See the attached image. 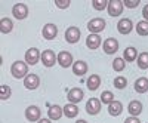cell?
<instances>
[{
	"label": "cell",
	"instance_id": "6da1fadb",
	"mask_svg": "<svg viewBox=\"0 0 148 123\" xmlns=\"http://www.w3.org/2000/svg\"><path fill=\"white\" fill-rule=\"evenodd\" d=\"M10 74L15 79H25L30 73H28V64L25 61H15L10 65Z\"/></svg>",
	"mask_w": 148,
	"mask_h": 123
},
{
	"label": "cell",
	"instance_id": "7a4b0ae2",
	"mask_svg": "<svg viewBox=\"0 0 148 123\" xmlns=\"http://www.w3.org/2000/svg\"><path fill=\"white\" fill-rule=\"evenodd\" d=\"M42 64L47 68L53 67L56 63H58V55H55V52L52 51V49H46V51L42 52Z\"/></svg>",
	"mask_w": 148,
	"mask_h": 123
},
{
	"label": "cell",
	"instance_id": "3957f363",
	"mask_svg": "<svg viewBox=\"0 0 148 123\" xmlns=\"http://www.w3.org/2000/svg\"><path fill=\"white\" fill-rule=\"evenodd\" d=\"M105 25H107L105 19H102V18H92L88 22V30L90 31V34H98V33H101L102 30H105Z\"/></svg>",
	"mask_w": 148,
	"mask_h": 123
},
{
	"label": "cell",
	"instance_id": "277c9868",
	"mask_svg": "<svg viewBox=\"0 0 148 123\" xmlns=\"http://www.w3.org/2000/svg\"><path fill=\"white\" fill-rule=\"evenodd\" d=\"M123 8H125V5H123L121 0H110L108 2V15L110 16H120L123 14Z\"/></svg>",
	"mask_w": 148,
	"mask_h": 123
},
{
	"label": "cell",
	"instance_id": "5b68a950",
	"mask_svg": "<svg viewBox=\"0 0 148 123\" xmlns=\"http://www.w3.org/2000/svg\"><path fill=\"white\" fill-rule=\"evenodd\" d=\"M12 15L19 21L25 19L28 16V6L25 3H15L14 8H12Z\"/></svg>",
	"mask_w": 148,
	"mask_h": 123
},
{
	"label": "cell",
	"instance_id": "8992f818",
	"mask_svg": "<svg viewBox=\"0 0 148 123\" xmlns=\"http://www.w3.org/2000/svg\"><path fill=\"white\" fill-rule=\"evenodd\" d=\"M101 100H98V98H90V100H88V102H86V113H88L89 116H96L98 113L101 111Z\"/></svg>",
	"mask_w": 148,
	"mask_h": 123
},
{
	"label": "cell",
	"instance_id": "52a82bcc",
	"mask_svg": "<svg viewBox=\"0 0 148 123\" xmlns=\"http://www.w3.org/2000/svg\"><path fill=\"white\" fill-rule=\"evenodd\" d=\"M40 59H42V54L37 47H30L25 52V63L28 65H36Z\"/></svg>",
	"mask_w": 148,
	"mask_h": 123
},
{
	"label": "cell",
	"instance_id": "ba28073f",
	"mask_svg": "<svg viewBox=\"0 0 148 123\" xmlns=\"http://www.w3.org/2000/svg\"><path fill=\"white\" fill-rule=\"evenodd\" d=\"M58 64L62 67V68L73 67V64H74L73 55H71L68 51H61V52L58 54Z\"/></svg>",
	"mask_w": 148,
	"mask_h": 123
},
{
	"label": "cell",
	"instance_id": "9c48e42d",
	"mask_svg": "<svg viewBox=\"0 0 148 123\" xmlns=\"http://www.w3.org/2000/svg\"><path fill=\"white\" fill-rule=\"evenodd\" d=\"M102 49H104V52H105L107 55H114V54L119 51V42H117V39L108 37L107 40H104Z\"/></svg>",
	"mask_w": 148,
	"mask_h": 123
},
{
	"label": "cell",
	"instance_id": "30bf717a",
	"mask_svg": "<svg viewBox=\"0 0 148 123\" xmlns=\"http://www.w3.org/2000/svg\"><path fill=\"white\" fill-rule=\"evenodd\" d=\"M80 36H82V33H80L79 27H68L65 30V40L68 43H71V45L77 43L80 40Z\"/></svg>",
	"mask_w": 148,
	"mask_h": 123
},
{
	"label": "cell",
	"instance_id": "8fae6325",
	"mask_svg": "<svg viewBox=\"0 0 148 123\" xmlns=\"http://www.w3.org/2000/svg\"><path fill=\"white\" fill-rule=\"evenodd\" d=\"M25 119L28 122H39L42 119V111L37 105H30L25 108Z\"/></svg>",
	"mask_w": 148,
	"mask_h": 123
},
{
	"label": "cell",
	"instance_id": "7c38bea8",
	"mask_svg": "<svg viewBox=\"0 0 148 123\" xmlns=\"http://www.w3.org/2000/svg\"><path fill=\"white\" fill-rule=\"evenodd\" d=\"M83 98H84V92H83L80 88H73V89H70L68 93H67V100H68V102H71V104H79Z\"/></svg>",
	"mask_w": 148,
	"mask_h": 123
},
{
	"label": "cell",
	"instance_id": "4fadbf2b",
	"mask_svg": "<svg viewBox=\"0 0 148 123\" xmlns=\"http://www.w3.org/2000/svg\"><path fill=\"white\" fill-rule=\"evenodd\" d=\"M39 85H40V77L37 74H33V73L24 79V86H25V89H28V91L37 89V88H39Z\"/></svg>",
	"mask_w": 148,
	"mask_h": 123
},
{
	"label": "cell",
	"instance_id": "5bb4252c",
	"mask_svg": "<svg viewBox=\"0 0 148 123\" xmlns=\"http://www.w3.org/2000/svg\"><path fill=\"white\" fill-rule=\"evenodd\" d=\"M42 34H43V37L46 40H53L56 37V34H58V27L55 25V24L49 22V24H46V25L43 27Z\"/></svg>",
	"mask_w": 148,
	"mask_h": 123
},
{
	"label": "cell",
	"instance_id": "9a60e30c",
	"mask_svg": "<svg viewBox=\"0 0 148 123\" xmlns=\"http://www.w3.org/2000/svg\"><path fill=\"white\" fill-rule=\"evenodd\" d=\"M117 30L120 34H129L132 30H133V22L129 19V18H121L117 24Z\"/></svg>",
	"mask_w": 148,
	"mask_h": 123
},
{
	"label": "cell",
	"instance_id": "2e32d148",
	"mask_svg": "<svg viewBox=\"0 0 148 123\" xmlns=\"http://www.w3.org/2000/svg\"><path fill=\"white\" fill-rule=\"evenodd\" d=\"M102 43V39L99 34H89L88 37H86V46H88L90 51H95V49H98L101 46Z\"/></svg>",
	"mask_w": 148,
	"mask_h": 123
},
{
	"label": "cell",
	"instance_id": "e0dca14e",
	"mask_svg": "<svg viewBox=\"0 0 148 123\" xmlns=\"http://www.w3.org/2000/svg\"><path fill=\"white\" fill-rule=\"evenodd\" d=\"M73 73L76 76H79V77H82V76H84L86 73H88V64H86V61H82V59H79V61H74V64H73Z\"/></svg>",
	"mask_w": 148,
	"mask_h": 123
},
{
	"label": "cell",
	"instance_id": "ac0fdd59",
	"mask_svg": "<svg viewBox=\"0 0 148 123\" xmlns=\"http://www.w3.org/2000/svg\"><path fill=\"white\" fill-rule=\"evenodd\" d=\"M62 116H64V107H59V105H51V107H49V110H47V119L56 122Z\"/></svg>",
	"mask_w": 148,
	"mask_h": 123
},
{
	"label": "cell",
	"instance_id": "d6986e66",
	"mask_svg": "<svg viewBox=\"0 0 148 123\" xmlns=\"http://www.w3.org/2000/svg\"><path fill=\"white\" fill-rule=\"evenodd\" d=\"M133 88H135V92L138 93H145L148 92V77H139L135 80L133 83Z\"/></svg>",
	"mask_w": 148,
	"mask_h": 123
},
{
	"label": "cell",
	"instance_id": "ffe728a7",
	"mask_svg": "<svg viewBox=\"0 0 148 123\" xmlns=\"http://www.w3.org/2000/svg\"><path fill=\"white\" fill-rule=\"evenodd\" d=\"M127 111H129V114H130V116L138 117V116L142 113V104H141V101H138V100L130 101V102H129V105H127Z\"/></svg>",
	"mask_w": 148,
	"mask_h": 123
},
{
	"label": "cell",
	"instance_id": "44dd1931",
	"mask_svg": "<svg viewBox=\"0 0 148 123\" xmlns=\"http://www.w3.org/2000/svg\"><path fill=\"white\" fill-rule=\"evenodd\" d=\"M138 51H136V47H133V46H129L125 49V52H123V59L126 61V63H133V61H136L138 59Z\"/></svg>",
	"mask_w": 148,
	"mask_h": 123
},
{
	"label": "cell",
	"instance_id": "7402d4cb",
	"mask_svg": "<svg viewBox=\"0 0 148 123\" xmlns=\"http://www.w3.org/2000/svg\"><path fill=\"white\" fill-rule=\"evenodd\" d=\"M86 86H88V89L89 91H96L98 88L101 86V77L98 76V74H92L88 77V80H86Z\"/></svg>",
	"mask_w": 148,
	"mask_h": 123
},
{
	"label": "cell",
	"instance_id": "603a6c76",
	"mask_svg": "<svg viewBox=\"0 0 148 123\" xmlns=\"http://www.w3.org/2000/svg\"><path fill=\"white\" fill-rule=\"evenodd\" d=\"M108 113H110V116H113V117L120 116L123 113V104L120 101H113L108 105Z\"/></svg>",
	"mask_w": 148,
	"mask_h": 123
},
{
	"label": "cell",
	"instance_id": "cb8c5ba5",
	"mask_svg": "<svg viewBox=\"0 0 148 123\" xmlns=\"http://www.w3.org/2000/svg\"><path fill=\"white\" fill-rule=\"evenodd\" d=\"M77 114H79V107H77V104L68 102V104L64 107V116H65V117L74 119V117H77Z\"/></svg>",
	"mask_w": 148,
	"mask_h": 123
},
{
	"label": "cell",
	"instance_id": "d4e9b609",
	"mask_svg": "<svg viewBox=\"0 0 148 123\" xmlns=\"http://www.w3.org/2000/svg\"><path fill=\"white\" fill-rule=\"evenodd\" d=\"M12 30H14V22H12V19L2 18V21H0V31L3 34H9Z\"/></svg>",
	"mask_w": 148,
	"mask_h": 123
},
{
	"label": "cell",
	"instance_id": "484cf974",
	"mask_svg": "<svg viewBox=\"0 0 148 123\" xmlns=\"http://www.w3.org/2000/svg\"><path fill=\"white\" fill-rule=\"evenodd\" d=\"M136 64L141 70H148V52H141L138 55Z\"/></svg>",
	"mask_w": 148,
	"mask_h": 123
},
{
	"label": "cell",
	"instance_id": "4316f807",
	"mask_svg": "<svg viewBox=\"0 0 148 123\" xmlns=\"http://www.w3.org/2000/svg\"><path fill=\"white\" fill-rule=\"evenodd\" d=\"M99 100H101L102 104H107V105H110L113 101H116V100H114V93L111 92V91H104V92L101 93V96H99Z\"/></svg>",
	"mask_w": 148,
	"mask_h": 123
},
{
	"label": "cell",
	"instance_id": "83f0119b",
	"mask_svg": "<svg viewBox=\"0 0 148 123\" xmlns=\"http://www.w3.org/2000/svg\"><path fill=\"white\" fill-rule=\"evenodd\" d=\"M135 28L139 36H148V21H139Z\"/></svg>",
	"mask_w": 148,
	"mask_h": 123
},
{
	"label": "cell",
	"instance_id": "f1b7e54d",
	"mask_svg": "<svg viewBox=\"0 0 148 123\" xmlns=\"http://www.w3.org/2000/svg\"><path fill=\"white\" fill-rule=\"evenodd\" d=\"M125 67H126V61L123 59V58H116V59L113 61V68H114V71L120 73V71L125 70Z\"/></svg>",
	"mask_w": 148,
	"mask_h": 123
},
{
	"label": "cell",
	"instance_id": "f546056e",
	"mask_svg": "<svg viewBox=\"0 0 148 123\" xmlns=\"http://www.w3.org/2000/svg\"><path fill=\"white\" fill-rule=\"evenodd\" d=\"M114 86H116V89H125L127 86V79L125 76H117L114 79Z\"/></svg>",
	"mask_w": 148,
	"mask_h": 123
},
{
	"label": "cell",
	"instance_id": "4dcf8cb0",
	"mask_svg": "<svg viewBox=\"0 0 148 123\" xmlns=\"http://www.w3.org/2000/svg\"><path fill=\"white\" fill-rule=\"evenodd\" d=\"M10 93H12V91H10V88H9L8 85H2V86H0V98H2L3 101L9 100Z\"/></svg>",
	"mask_w": 148,
	"mask_h": 123
},
{
	"label": "cell",
	"instance_id": "1f68e13d",
	"mask_svg": "<svg viewBox=\"0 0 148 123\" xmlns=\"http://www.w3.org/2000/svg\"><path fill=\"white\" fill-rule=\"evenodd\" d=\"M92 6H93V9H96V10H104V9L108 8V2H107V0H93Z\"/></svg>",
	"mask_w": 148,
	"mask_h": 123
},
{
	"label": "cell",
	"instance_id": "d6a6232c",
	"mask_svg": "<svg viewBox=\"0 0 148 123\" xmlns=\"http://www.w3.org/2000/svg\"><path fill=\"white\" fill-rule=\"evenodd\" d=\"M55 5L59 9H67V8H70L71 2H70V0H55Z\"/></svg>",
	"mask_w": 148,
	"mask_h": 123
},
{
	"label": "cell",
	"instance_id": "836d02e7",
	"mask_svg": "<svg viewBox=\"0 0 148 123\" xmlns=\"http://www.w3.org/2000/svg\"><path fill=\"white\" fill-rule=\"evenodd\" d=\"M123 5H125L127 9H135V8L139 5V0H125Z\"/></svg>",
	"mask_w": 148,
	"mask_h": 123
},
{
	"label": "cell",
	"instance_id": "e575fe53",
	"mask_svg": "<svg viewBox=\"0 0 148 123\" xmlns=\"http://www.w3.org/2000/svg\"><path fill=\"white\" fill-rule=\"evenodd\" d=\"M125 123H141V120H139L138 117H133V116H130V117H127V119L125 120Z\"/></svg>",
	"mask_w": 148,
	"mask_h": 123
},
{
	"label": "cell",
	"instance_id": "d590c367",
	"mask_svg": "<svg viewBox=\"0 0 148 123\" xmlns=\"http://www.w3.org/2000/svg\"><path fill=\"white\" fill-rule=\"evenodd\" d=\"M142 16H144V21H148V3L142 8Z\"/></svg>",
	"mask_w": 148,
	"mask_h": 123
},
{
	"label": "cell",
	"instance_id": "8d00e7d4",
	"mask_svg": "<svg viewBox=\"0 0 148 123\" xmlns=\"http://www.w3.org/2000/svg\"><path fill=\"white\" fill-rule=\"evenodd\" d=\"M37 123H52V120L51 119H40Z\"/></svg>",
	"mask_w": 148,
	"mask_h": 123
},
{
	"label": "cell",
	"instance_id": "74e56055",
	"mask_svg": "<svg viewBox=\"0 0 148 123\" xmlns=\"http://www.w3.org/2000/svg\"><path fill=\"white\" fill-rule=\"evenodd\" d=\"M76 123H88V122L83 120V119H79V120H76Z\"/></svg>",
	"mask_w": 148,
	"mask_h": 123
}]
</instances>
